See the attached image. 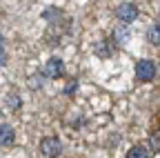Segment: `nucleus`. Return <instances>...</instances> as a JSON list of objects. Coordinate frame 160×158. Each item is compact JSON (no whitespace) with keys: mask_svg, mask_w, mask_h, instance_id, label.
<instances>
[{"mask_svg":"<svg viewBox=\"0 0 160 158\" xmlns=\"http://www.w3.org/2000/svg\"><path fill=\"white\" fill-rule=\"evenodd\" d=\"M60 151H62V145H60L58 138L49 136V138H42V140H40V154L45 158H56V156H60Z\"/></svg>","mask_w":160,"mask_h":158,"instance_id":"nucleus-1","label":"nucleus"},{"mask_svg":"<svg viewBox=\"0 0 160 158\" xmlns=\"http://www.w3.org/2000/svg\"><path fill=\"white\" fill-rule=\"evenodd\" d=\"M153 76H156V63L153 60H140L136 65V78H138V80L147 83V80H151Z\"/></svg>","mask_w":160,"mask_h":158,"instance_id":"nucleus-2","label":"nucleus"},{"mask_svg":"<svg viewBox=\"0 0 160 158\" xmlns=\"http://www.w3.org/2000/svg\"><path fill=\"white\" fill-rule=\"evenodd\" d=\"M116 16H118V20H122V23H133L138 18V7L131 5V3H122L116 9Z\"/></svg>","mask_w":160,"mask_h":158,"instance_id":"nucleus-3","label":"nucleus"},{"mask_svg":"<svg viewBox=\"0 0 160 158\" xmlns=\"http://www.w3.org/2000/svg\"><path fill=\"white\" fill-rule=\"evenodd\" d=\"M62 71H65L62 60H60V58H51V60H47V65L42 69V76H47V78H60Z\"/></svg>","mask_w":160,"mask_h":158,"instance_id":"nucleus-4","label":"nucleus"},{"mask_svg":"<svg viewBox=\"0 0 160 158\" xmlns=\"http://www.w3.org/2000/svg\"><path fill=\"white\" fill-rule=\"evenodd\" d=\"M16 140V134H13V129L9 127V125H0V145L2 147H7V145H11Z\"/></svg>","mask_w":160,"mask_h":158,"instance_id":"nucleus-5","label":"nucleus"},{"mask_svg":"<svg viewBox=\"0 0 160 158\" xmlns=\"http://www.w3.org/2000/svg\"><path fill=\"white\" fill-rule=\"evenodd\" d=\"M93 51H96V56H100V58H109V56L113 54V45H111L109 40H100V43H96Z\"/></svg>","mask_w":160,"mask_h":158,"instance_id":"nucleus-6","label":"nucleus"},{"mask_svg":"<svg viewBox=\"0 0 160 158\" xmlns=\"http://www.w3.org/2000/svg\"><path fill=\"white\" fill-rule=\"evenodd\" d=\"M127 158H149V149L136 145V147H131V149L127 151Z\"/></svg>","mask_w":160,"mask_h":158,"instance_id":"nucleus-7","label":"nucleus"},{"mask_svg":"<svg viewBox=\"0 0 160 158\" xmlns=\"http://www.w3.org/2000/svg\"><path fill=\"white\" fill-rule=\"evenodd\" d=\"M147 38H149V43H151V45H156V47H160V25H156V27H151V29L147 31Z\"/></svg>","mask_w":160,"mask_h":158,"instance_id":"nucleus-8","label":"nucleus"},{"mask_svg":"<svg viewBox=\"0 0 160 158\" xmlns=\"http://www.w3.org/2000/svg\"><path fill=\"white\" fill-rule=\"evenodd\" d=\"M127 38H129V29H127V27H120V29L116 31V43H118V45H122Z\"/></svg>","mask_w":160,"mask_h":158,"instance_id":"nucleus-9","label":"nucleus"},{"mask_svg":"<svg viewBox=\"0 0 160 158\" xmlns=\"http://www.w3.org/2000/svg\"><path fill=\"white\" fill-rule=\"evenodd\" d=\"M0 65H7V49H5V38L0 36Z\"/></svg>","mask_w":160,"mask_h":158,"instance_id":"nucleus-10","label":"nucleus"},{"mask_svg":"<svg viewBox=\"0 0 160 158\" xmlns=\"http://www.w3.org/2000/svg\"><path fill=\"white\" fill-rule=\"evenodd\" d=\"M151 147H153V151H158V154H160V131L151 134Z\"/></svg>","mask_w":160,"mask_h":158,"instance_id":"nucleus-11","label":"nucleus"},{"mask_svg":"<svg viewBox=\"0 0 160 158\" xmlns=\"http://www.w3.org/2000/svg\"><path fill=\"white\" fill-rule=\"evenodd\" d=\"M9 105H11V107H18V105H20L18 96H9Z\"/></svg>","mask_w":160,"mask_h":158,"instance_id":"nucleus-12","label":"nucleus"},{"mask_svg":"<svg viewBox=\"0 0 160 158\" xmlns=\"http://www.w3.org/2000/svg\"><path fill=\"white\" fill-rule=\"evenodd\" d=\"M158 25H160V20H158Z\"/></svg>","mask_w":160,"mask_h":158,"instance_id":"nucleus-13","label":"nucleus"}]
</instances>
